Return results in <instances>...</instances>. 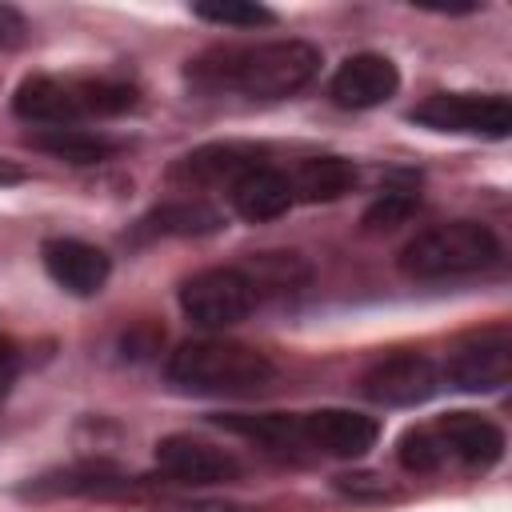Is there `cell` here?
<instances>
[{
  "instance_id": "6da1fadb",
  "label": "cell",
  "mask_w": 512,
  "mask_h": 512,
  "mask_svg": "<svg viewBox=\"0 0 512 512\" xmlns=\"http://www.w3.org/2000/svg\"><path fill=\"white\" fill-rule=\"evenodd\" d=\"M320 72V48L308 40L220 44L188 60V84L200 92H244L252 100H280L300 92Z\"/></svg>"
},
{
  "instance_id": "7a4b0ae2",
  "label": "cell",
  "mask_w": 512,
  "mask_h": 512,
  "mask_svg": "<svg viewBox=\"0 0 512 512\" xmlns=\"http://www.w3.org/2000/svg\"><path fill=\"white\" fill-rule=\"evenodd\" d=\"M128 108H136V88L104 76H28L12 96V112L44 128H68L88 116H120Z\"/></svg>"
},
{
  "instance_id": "3957f363",
  "label": "cell",
  "mask_w": 512,
  "mask_h": 512,
  "mask_svg": "<svg viewBox=\"0 0 512 512\" xmlns=\"http://www.w3.org/2000/svg\"><path fill=\"white\" fill-rule=\"evenodd\" d=\"M272 360L240 340H188L168 356L164 376L180 392L248 396L272 380Z\"/></svg>"
},
{
  "instance_id": "277c9868",
  "label": "cell",
  "mask_w": 512,
  "mask_h": 512,
  "mask_svg": "<svg viewBox=\"0 0 512 512\" xmlns=\"http://www.w3.org/2000/svg\"><path fill=\"white\" fill-rule=\"evenodd\" d=\"M500 240L488 224L476 220H452L416 232L400 248V268L412 280H448V276H468L488 264H496Z\"/></svg>"
},
{
  "instance_id": "5b68a950",
  "label": "cell",
  "mask_w": 512,
  "mask_h": 512,
  "mask_svg": "<svg viewBox=\"0 0 512 512\" xmlns=\"http://www.w3.org/2000/svg\"><path fill=\"white\" fill-rule=\"evenodd\" d=\"M256 288L244 268H204L180 284V308L200 328H232L256 308Z\"/></svg>"
},
{
  "instance_id": "8992f818",
  "label": "cell",
  "mask_w": 512,
  "mask_h": 512,
  "mask_svg": "<svg viewBox=\"0 0 512 512\" xmlns=\"http://www.w3.org/2000/svg\"><path fill=\"white\" fill-rule=\"evenodd\" d=\"M408 116L432 132H464V136H492V140L508 136L512 128V104L504 96H472V92L428 96Z\"/></svg>"
},
{
  "instance_id": "52a82bcc",
  "label": "cell",
  "mask_w": 512,
  "mask_h": 512,
  "mask_svg": "<svg viewBox=\"0 0 512 512\" xmlns=\"http://www.w3.org/2000/svg\"><path fill=\"white\" fill-rule=\"evenodd\" d=\"M360 388L368 400L388 404V408H408V404H424L428 396H436L440 388V368L420 356V352H396L376 360L364 376Z\"/></svg>"
},
{
  "instance_id": "ba28073f",
  "label": "cell",
  "mask_w": 512,
  "mask_h": 512,
  "mask_svg": "<svg viewBox=\"0 0 512 512\" xmlns=\"http://www.w3.org/2000/svg\"><path fill=\"white\" fill-rule=\"evenodd\" d=\"M428 428H432V440H436L444 468L460 464L468 472H484L504 456V432L476 412H448Z\"/></svg>"
},
{
  "instance_id": "9c48e42d",
  "label": "cell",
  "mask_w": 512,
  "mask_h": 512,
  "mask_svg": "<svg viewBox=\"0 0 512 512\" xmlns=\"http://www.w3.org/2000/svg\"><path fill=\"white\" fill-rule=\"evenodd\" d=\"M448 380L464 392H492L504 388L512 376V336L508 328H488L480 336H468L448 356Z\"/></svg>"
},
{
  "instance_id": "30bf717a",
  "label": "cell",
  "mask_w": 512,
  "mask_h": 512,
  "mask_svg": "<svg viewBox=\"0 0 512 512\" xmlns=\"http://www.w3.org/2000/svg\"><path fill=\"white\" fill-rule=\"evenodd\" d=\"M156 464L176 484H228L240 476V460L196 436H164L156 444Z\"/></svg>"
},
{
  "instance_id": "8fae6325",
  "label": "cell",
  "mask_w": 512,
  "mask_h": 512,
  "mask_svg": "<svg viewBox=\"0 0 512 512\" xmlns=\"http://www.w3.org/2000/svg\"><path fill=\"white\" fill-rule=\"evenodd\" d=\"M380 436V424L364 412H348V408H320L300 416V444L316 448L324 456H364Z\"/></svg>"
},
{
  "instance_id": "7c38bea8",
  "label": "cell",
  "mask_w": 512,
  "mask_h": 512,
  "mask_svg": "<svg viewBox=\"0 0 512 512\" xmlns=\"http://www.w3.org/2000/svg\"><path fill=\"white\" fill-rule=\"evenodd\" d=\"M396 88H400V72H396V64L388 56H380V52H356V56H348L336 68V76L328 84V96L340 108H376Z\"/></svg>"
},
{
  "instance_id": "4fadbf2b",
  "label": "cell",
  "mask_w": 512,
  "mask_h": 512,
  "mask_svg": "<svg viewBox=\"0 0 512 512\" xmlns=\"http://www.w3.org/2000/svg\"><path fill=\"white\" fill-rule=\"evenodd\" d=\"M40 256H44L48 276H52L60 288L76 292V296H92V292H100L104 280H108V272H112L108 256H104L96 244H84V240H76V236L44 240Z\"/></svg>"
},
{
  "instance_id": "5bb4252c",
  "label": "cell",
  "mask_w": 512,
  "mask_h": 512,
  "mask_svg": "<svg viewBox=\"0 0 512 512\" xmlns=\"http://www.w3.org/2000/svg\"><path fill=\"white\" fill-rule=\"evenodd\" d=\"M256 164H260V148L228 140V144H204V148L180 156L168 176L176 184H196V188H212V184H228L232 188Z\"/></svg>"
},
{
  "instance_id": "9a60e30c",
  "label": "cell",
  "mask_w": 512,
  "mask_h": 512,
  "mask_svg": "<svg viewBox=\"0 0 512 512\" xmlns=\"http://www.w3.org/2000/svg\"><path fill=\"white\" fill-rule=\"evenodd\" d=\"M292 200H296V196H292V180H288L280 168H268V164L248 168V172L232 184V208H236L244 220H252V224L284 216V212L292 208Z\"/></svg>"
},
{
  "instance_id": "2e32d148",
  "label": "cell",
  "mask_w": 512,
  "mask_h": 512,
  "mask_svg": "<svg viewBox=\"0 0 512 512\" xmlns=\"http://www.w3.org/2000/svg\"><path fill=\"white\" fill-rule=\"evenodd\" d=\"M220 224H224V216L204 200H168V204L152 208L148 216H140L136 236L140 240H148V236H208Z\"/></svg>"
},
{
  "instance_id": "e0dca14e",
  "label": "cell",
  "mask_w": 512,
  "mask_h": 512,
  "mask_svg": "<svg viewBox=\"0 0 512 512\" xmlns=\"http://www.w3.org/2000/svg\"><path fill=\"white\" fill-rule=\"evenodd\" d=\"M356 184V168L344 156H308L296 176H292V196L308 200V204H328L340 200L344 192H352Z\"/></svg>"
},
{
  "instance_id": "ac0fdd59",
  "label": "cell",
  "mask_w": 512,
  "mask_h": 512,
  "mask_svg": "<svg viewBox=\"0 0 512 512\" xmlns=\"http://www.w3.org/2000/svg\"><path fill=\"white\" fill-rule=\"evenodd\" d=\"M28 144L48 152V156H56V160H68V164H100V160H108L120 148L112 136L88 132V128H76V124H68V128H40V132L28 136Z\"/></svg>"
},
{
  "instance_id": "d6986e66",
  "label": "cell",
  "mask_w": 512,
  "mask_h": 512,
  "mask_svg": "<svg viewBox=\"0 0 512 512\" xmlns=\"http://www.w3.org/2000/svg\"><path fill=\"white\" fill-rule=\"evenodd\" d=\"M244 276L252 280L256 296L260 292H292V288H300L308 280V264L296 252H260L244 268Z\"/></svg>"
},
{
  "instance_id": "ffe728a7",
  "label": "cell",
  "mask_w": 512,
  "mask_h": 512,
  "mask_svg": "<svg viewBox=\"0 0 512 512\" xmlns=\"http://www.w3.org/2000/svg\"><path fill=\"white\" fill-rule=\"evenodd\" d=\"M192 12L208 24H224V28H260L272 24L276 12H268L264 4H248V0H216V4H192Z\"/></svg>"
},
{
  "instance_id": "44dd1931",
  "label": "cell",
  "mask_w": 512,
  "mask_h": 512,
  "mask_svg": "<svg viewBox=\"0 0 512 512\" xmlns=\"http://www.w3.org/2000/svg\"><path fill=\"white\" fill-rule=\"evenodd\" d=\"M412 212H416V196H412V192H384V196L364 212V224H368V228H396V224H404Z\"/></svg>"
},
{
  "instance_id": "7402d4cb",
  "label": "cell",
  "mask_w": 512,
  "mask_h": 512,
  "mask_svg": "<svg viewBox=\"0 0 512 512\" xmlns=\"http://www.w3.org/2000/svg\"><path fill=\"white\" fill-rule=\"evenodd\" d=\"M28 44V20L20 8L0 4V52H16Z\"/></svg>"
},
{
  "instance_id": "603a6c76",
  "label": "cell",
  "mask_w": 512,
  "mask_h": 512,
  "mask_svg": "<svg viewBox=\"0 0 512 512\" xmlns=\"http://www.w3.org/2000/svg\"><path fill=\"white\" fill-rule=\"evenodd\" d=\"M152 512H248V508L232 500H164Z\"/></svg>"
},
{
  "instance_id": "cb8c5ba5",
  "label": "cell",
  "mask_w": 512,
  "mask_h": 512,
  "mask_svg": "<svg viewBox=\"0 0 512 512\" xmlns=\"http://www.w3.org/2000/svg\"><path fill=\"white\" fill-rule=\"evenodd\" d=\"M16 372H20V352L12 348V340H0V396L16 384Z\"/></svg>"
},
{
  "instance_id": "d4e9b609",
  "label": "cell",
  "mask_w": 512,
  "mask_h": 512,
  "mask_svg": "<svg viewBox=\"0 0 512 512\" xmlns=\"http://www.w3.org/2000/svg\"><path fill=\"white\" fill-rule=\"evenodd\" d=\"M20 180H24V168L12 164V160H0V188H12V184H20Z\"/></svg>"
}]
</instances>
